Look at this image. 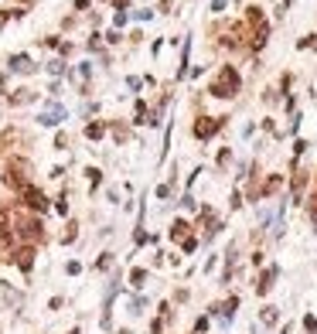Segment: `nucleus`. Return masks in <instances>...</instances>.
<instances>
[{"mask_svg":"<svg viewBox=\"0 0 317 334\" xmlns=\"http://www.w3.org/2000/svg\"><path fill=\"white\" fill-rule=\"evenodd\" d=\"M208 93L215 96V99H232L239 93V72L232 65H222L218 75L212 79V85H208Z\"/></svg>","mask_w":317,"mask_h":334,"instance_id":"nucleus-1","label":"nucleus"},{"mask_svg":"<svg viewBox=\"0 0 317 334\" xmlns=\"http://www.w3.org/2000/svg\"><path fill=\"white\" fill-rule=\"evenodd\" d=\"M27 174H31V164L27 161H11L7 171H4V181H7V188L24 191V188H27Z\"/></svg>","mask_w":317,"mask_h":334,"instance_id":"nucleus-2","label":"nucleus"},{"mask_svg":"<svg viewBox=\"0 0 317 334\" xmlns=\"http://www.w3.org/2000/svg\"><path fill=\"white\" fill-rule=\"evenodd\" d=\"M222 127H225V116H198V123H194V137L208 140V137H215Z\"/></svg>","mask_w":317,"mask_h":334,"instance_id":"nucleus-3","label":"nucleus"},{"mask_svg":"<svg viewBox=\"0 0 317 334\" xmlns=\"http://www.w3.org/2000/svg\"><path fill=\"white\" fill-rule=\"evenodd\" d=\"M21 198H24V205L31 208V211H45L48 208V198H45V191L41 188H34V185H27L21 191Z\"/></svg>","mask_w":317,"mask_h":334,"instance_id":"nucleus-4","label":"nucleus"},{"mask_svg":"<svg viewBox=\"0 0 317 334\" xmlns=\"http://www.w3.org/2000/svg\"><path fill=\"white\" fill-rule=\"evenodd\" d=\"M21 235L27 242H38L41 235H45V229H41V222H38V219H27V222H21Z\"/></svg>","mask_w":317,"mask_h":334,"instance_id":"nucleus-5","label":"nucleus"},{"mask_svg":"<svg viewBox=\"0 0 317 334\" xmlns=\"http://www.w3.org/2000/svg\"><path fill=\"white\" fill-rule=\"evenodd\" d=\"M280 188H283V177H280V174H270L266 185H260V198H273Z\"/></svg>","mask_w":317,"mask_h":334,"instance_id":"nucleus-6","label":"nucleus"},{"mask_svg":"<svg viewBox=\"0 0 317 334\" xmlns=\"http://www.w3.org/2000/svg\"><path fill=\"white\" fill-rule=\"evenodd\" d=\"M14 259H17V266H21L24 273H31V266H34V249H31V246H21Z\"/></svg>","mask_w":317,"mask_h":334,"instance_id":"nucleus-7","label":"nucleus"},{"mask_svg":"<svg viewBox=\"0 0 317 334\" xmlns=\"http://www.w3.org/2000/svg\"><path fill=\"white\" fill-rule=\"evenodd\" d=\"M273 277H276V269L270 266V269H266V273H263L260 280H256V293H260V297H263V293H266V290L273 287Z\"/></svg>","mask_w":317,"mask_h":334,"instance_id":"nucleus-8","label":"nucleus"},{"mask_svg":"<svg viewBox=\"0 0 317 334\" xmlns=\"http://www.w3.org/2000/svg\"><path fill=\"white\" fill-rule=\"evenodd\" d=\"M307 188V171H297L294 174V205L300 201V191Z\"/></svg>","mask_w":317,"mask_h":334,"instance_id":"nucleus-9","label":"nucleus"},{"mask_svg":"<svg viewBox=\"0 0 317 334\" xmlns=\"http://www.w3.org/2000/svg\"><path fill=\"white\" fill-rule=\"evenodd\" d=\"M11 69L14 72H34V65H31V58L17 55V58H11Z\"/></svg>","mask_w":317,"mask_h":334,"instance_id":"nucleus-10","label":"nucleus"},{"mask_svg":"<svg viewBox=\"0 0 317 334\" xmlns=\"http://www.w3.org/2000/svg\"><path fill=\"white\" fill-rule=\"evenodd\" d=\"M188 229H191V225H188V222H174V225H170V239H188Z\"/></svg>","mask_w":317,"mask_h":334,"instance_id":"nucleus-11","label":"nucleus"},{"mask_svg":"<svg viewBox=\"0 0 317 334\" xmlns=\"http://www.w3.org/2000/svg\"><path fill=\"white\" fill-rule=\"evenodd\" d=\"M4 239H11V215L0 208V242H4Z\"/></svg>","mask_w":317,"mask_h":334,"instance_id":"nucleus-12","label":"nucleus"},{"mask_svg":"<svg viewBox=\"0 0 317 334\" xmlns=\"http://www.w3.org/2000/svg\"><path fill=\"white\" fill-rule=\"evenodd\" d=\"M31 99H34L31 89H21V93H14V96H11V106H24V103H31Z\"/></svg>","mask_w":317,"mask_h":334,"instance_id":"nucleus-13","label":"nucleus"},{"mask_svg":"<svg viewBox=\"0 0 317 334\" xmlns=\"http://www.w3.org/2000/svg\"><path fill=\"white\" fill-rule=\"evenodd\" d=\"M102 133H106V127H102V123H89V127H85V137H89V140H99Z\"/></svg>","mask_w":317,"mask_h":334,"instance_id":"nucleus-14","label":"nucleus"},{"mask_svg":"<svg viewBox=\"0 0 317 334\" xmlns=\"http://www.w3.org/2000/svg\"><path fill=\"white\" fill-rule=\"evenodd\" d=\"M130 280H133V287H143V280H147V269H133V273H130Z\"/></svg>","mask_w":317,"mask_h":334,"instance_id":"nucleus-15","label":"nucleus"},{"mask_svg":"<svg viewBox=\"0 0 317 334\" xmlns=\"http://www.w3.org/2000/svg\"><path fill=\"white\" fill-rule=\"evenodd\" d=\"M263 324H276V307H266V314H263Z\"/></svg>","mask_w":317,"mask_h":334,"instance_id":"nucleus-16","label":"nucleus"},{"mask_svg":"<svg viewBox=\"0 0 317 334\" xmlns=\"http://www.w3.org/2000/svg\"><path fill=\"white\" fill-rule=\"evenodd\" d=\"M310 222L317 225V191H314V198H310Z\"/></svg>","mask_w":317,"mask_h":334,"instance_id":"nucleus-17","label":"nucleus"},{"mask_svg":"<svg viewBox=\"0 0 317 334\" xmlns=\"http://www.w3.org/2000/svg\"><path fill=\"white\" fill-rule=\"evenodd\" d=\"M304 327H307V334H314V331H317V317H307Z\"/></svg>","mask_w":317,"mask_h":334,"instance_id":"nucleus-18","label":"nucleus"},{"mask_svg":"<svg viewBox=\"0 0 317 334\" xmlns=\"http://www.w3.org/2000/svg\"><path fill=\"white\" fill-rule=\"evenodd\" d=\"M314 181H317V174H314Z\"/></svg>","mask_w":317,"mask_h":334,"instance_id":"nucleus-19","label":"nucleus"}]
</instances>
